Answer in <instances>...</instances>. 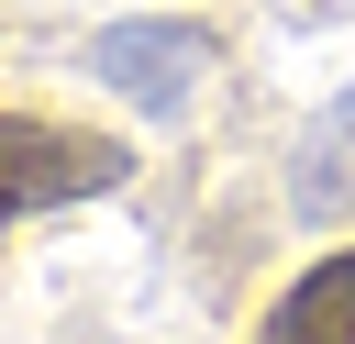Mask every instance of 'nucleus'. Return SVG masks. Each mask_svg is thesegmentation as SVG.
<instances>
[{"label":"nucleus","instance_id":"f257e3e1","mask_svg":"<svg viewBox=\"0 0 355 344\" xmlns=\"http://www.w3.org/2000/svg\"><path fill=\"white\" fill-rule=\"evenodd\" d=\"M122 178H133V155H122L111 133H67V122H33V111H0V222L100 200V189H122Z\"/></svg>","mask_w":355,"mask_h":344},{"label":"nucleus","instance_id":"f03ea898","mask_svg":"<svg viewBox=\"0 0 355 344\" xmlns=\"http://www.w3.org/2000/svg\"><path fill=\"white\" fill-rule=\"evenodd\" d=\"M89 78H111V89L144 100V111H178V100L211 78V44H200L189 22H111V33H89Z\"/></svg>","mask_w":355,"mask_h":344},{"label":"nucleus","instance_id":"7ed1b4c3","mask_svg":"<svg viewBox=\"0 0 355 344\" xmlns=\"http://www.w3.org/2000/svg\"><path fill=\"white\" fill-rule=\"evenodd\" d=\"M266 344H355V255H322V266L266 311Z\"/></svg>","mask_w":355,"mask_h":344},{"label":"nucleus","instance_id":"20e7f679","mask_svg":"<svg viewBox=\"0 0 355 344\" xmlns=\"http://www.w3.org/2000/svg\"><path fill=\"white\" fill-rule=\"evenodd\" d=\"M344 189H355V89L300 133V178H288V200H300V211H344Z\"/></svg>","mask_w":355,"mask_h":344}]
</instances>
